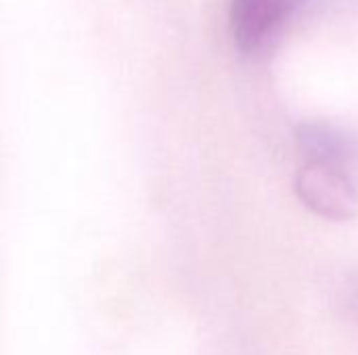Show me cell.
Masks as SVG:
<instances>
[{
	"mask_svg": "<svg viewBox=\"0 0 358 355\" xmlns=\"http://www.w3.org/2000/svg\"><path fill=\"white\" fill-rule=\"evenodd\" d=\"M298 149L306 161L348 169L358 161V136L327 121H304L296 128Z\"/></svg>",
	"mask_w": 358,
	"mask_h": 355,
	"instance_id": "3957f363",
	"label": "cell"
},
{
	"mask_svg": "<svg viewBox=\"0 0 358 355\" xmlns=\"http://www.w3.org/2000/svg\"><path fill=\"white\" fill-rule=\"evenodd\" d=\"M300 203L329 222H348L358 216V188L348 169L306 161L294 178Z\"/></svg>",
	"mask_w": 358,
	"mask_h": 355,
	"instance_id": "7a4b0ae2",
	"label": "cell"
},
{
	"mask_svg": "<svg viewBox=\"0 0 358 355\" xmlns=\"http://www.w3.org/2000/svg\"><path fill=\"white\" fill-rule=\"evenodd\" d=\"M308 0H229V33L239 52L264 54L306 8Z\"/></svg>",
	"mask_w": 358,
	"mask_h": 355,
	"instance_id": "6da1fadb",
	"label": "cell"
}]
</instances>
